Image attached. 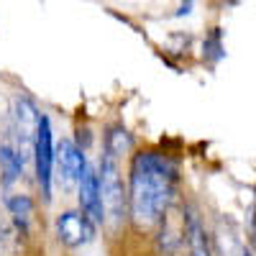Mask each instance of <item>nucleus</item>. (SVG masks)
<instances>
[{"instance_id": "nucleus-5", "label": "nucleus", "mask_w": 256, "mask_h": 256, "mask_svg": "<svg viewBox=\"0 0 256 256\" xmlns=\"http://www.w3.org/2000/svg\"><path fill=\"white\" fill-rule=\"evenodd\" d=\"M54 169H56V180L62 182L64 192H70L74 187H80V180L88 169V159H84V152L70 138H64L56 146V154H54Z\"/></svg>"}, {"instance_id": "nucleus-1", "label": "nucleus", "mask_w": 256, "mask_h": 256, "mask_svg": "<svg viewBox=\"0 0 256 256\" xmlns=\"http://www.w3.org/2000/svg\"><path fill=\"white\" fill-rule=\"evenodd\" d=\"M180 169L177 162L164 152H136L128 166V220L136 230H154L164 223L177 200Z\"/></svg>"}, {"instance_id": "nucleus-2", "label": "nucleus", "mask_w": 256, "mask_h": 256, "mask_svg": "<svg viewBox=\"0 0 256 256\" xmlns=\"http://www.w3.org/2000/svg\"><path fill=\"white\" fill-rule=\"evenodd\" d=\"M120 159L116 154L102 152V162L98 169L100 177V198H102V216L110 228H118L128 216V200H126V184L120 174Z\"/></svg>"}, {"instance_id": "nucleus-8", "label": "nucleus", "mask_w": 256, "mask_h": 256, "mask_svg": "<svg viewBox=\"0 0 256 256\" xmlns=\"http://www.w3.org/2000/svg\"><path fill=\"white\" fill-rule=\"evenodd\" d=\"M77 195H80V210L88 216L95 226L105 223V216H102V198H100V177H98V169L88 164L84 174L80 180V187H77Z\"/></svg>"}, {"instance_id": "nucleus-3", "label": "nucleus", "mask_w": 256, "mask_h": 256, "mask_svg": "<svg viewBox=\"0 0 256 256\" xmlns=\"http://www.w3.org/2000/svg\"><path fill=\"white\" fill-rule=\"evenodd\" d=\"M54 131H52V120L49 116L41 113L38 120V131H36V144H34V174H36V184L41 190L44 202L52 200V184H54Z\"/></svg>"}, {"instance_id": "nucleus-7", "label": "nucleus", "mask_w": 256, "mask_h": 256, "mask_svg": "<svg viewBox=\"0 0 256 256\" xmlns=\"http://www.w3.org/2000/svg\"><path fill=\"white\" fill-rule=\"evenodd\" d=\"M3 208L13 230L18 236H28L36 223V202L31 200V195H26V192H8L3 198Z\"/></svg>"}, {"instance_id": "nucleus-10", "label": "nucleus", "mask_w": 256, "mask_h": 256, "mask_svg": "<svg viewBox=\"0 0 256 256\" xmlns=\"http://www.w3.org/2000/svg\"><path fill=\"white\" fill-rule=\"evenodd\" d=\"M134 148V138L131 134L126 131L123 126H110L108 134H105V141H102V152L108 154H116V156H123Z\"/></svg>"}, {"instance_id": "nucleus-4", "label": "nucleus", "mask_w": 256, "mask_h": 256, "mask_svg": "<svg viewBox=\"0 0 256 256\" xmlns=\"http://www.w3.org/2000/svg\"><path fill=\"white\" fill-rule=\"evenodd\" d=\"M54 230H56V241L62 246L82 248V246H88L95 238L98 226L84 216L82 210H64L54 220Z\"/></svg>"}, {"instance_id": "nucleus-6", "label": "nucleus", "mask_w": 256, "mask_h": 256, "mask_svg": "<svg viewBox=\"0 0 256 256\" xmlns=\"http://www.w3.org/2000/svg\"><path fill=\"white\" fill-rule=\"evenodd\" d=\"M26 164L28 162H26L24 152L16 146L8 128H3V136H0V184L13 187L16 182H20L26 174Z\"/></svg>"}, {"instance_id": "nucleus-9", "label": "nucleus", "mask_w": 256, "mask_h": 256, "mask_svg": "<svg viewBox=\"0 0 256 256\" xmlns=\"http://www.w3.org/2000/svg\"><path fill=\"white\" fill-rule=\"evenodd\" d=\"M182 230H184L187 256H212L208 230H205L200 216H198V212L192 210V208H187V210H184V216H182Z\"/></svg>"}]
</instances>
